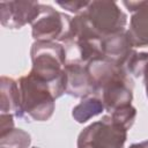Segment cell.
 Listing matches in <instances>:
<instances>
[{
    "label": "cell",
    "mask_w": 148,
    "mask_h": 148,
    "mask_svg": "<svg viewBox=\"0 0 148 148\" xmlns=\"http://www.w3.org/2000/svg\"><path fill=\"white\" fill-rule=\"evenodd\" d=\"M71 18L49 5H40V13L31 24V34L36 40L61 42L69 29Z\"/></svg>",
    "instance_id": "6"
},
{
    "label": "cell",
    "mask_w": 148,
    "mask_h": 148,
    "mask_svg": "<svg viewBox=\"0 0 148 148\" xmlns=\"http://www.w3.org/2000/svg\"><path fill=\"white\" fill-rule=\"evenodd\" d=\"M30 143V134L21 128H14L0 136V148H29Z\"/></svg>",
    "instance_id": "13"
},
{
    "label": "cell",
    "mask_w": 148,
    "mask_h": 148,
    "mask_svg": "<svg viewBox=\"0 0 148 148\" xmlns=\"http://www.w3.org/2000/svg\"><path fill=\"white\" fill-rule=\"evenodd\" d=\"M133 81L124 67L118 69L99 87L101 101L104 109L110 113L116 109L131 104L133 99Z\"/></svg>",
    "instance_id": "5"
},
{
    "label": "cell",
    "mask_w": 148,
    "mask_h": 148,
    "mask_svg": "<svg viewBox=\"0 0 148 148\" xmlns=\"http://www.w3.org/2000/svg\"><path fill=\"white\" fill-rule=\"evenodd\" d=\"M101 46L104 58L124 68L132 53L135 51L126 30L104 37L101 42Z\"/></svg>",
    "instance_id": "9"
},
{
    "label": "cell",
    "mask_w": 148,
    "mask_h": 148,
    "mask_svg": "<svg viewBox=\"0 0 148 148\" xmlns=\"http://www.w3.org/2000/svg\"><path fill=\"white\" fill-rule=\"evenodd\" d=\"M32 67L30 73L45 82L57 99L66 92V73L64 67L67 53L58 42L36 40L30 50Z\"/></svg>",
    "instance_id": "1"
},
{
    "label": "cell",
    "mask_w": 148,
    "mask_h": 148,
    "mask_svg": "<svg viewBox=\"0 0 148 148\" xmlns=\"http://www.w3.org/2000/svg\"><path fill=\"white\" fill-rule=\"evenodd\" d=\"M128 148H148V140H145V141H141V142L133 143V145H131Z\"/></svg>",
    "instance_id": "20"
},
{
    "label": "cell",
    "mask_w": 148,
    "mask_h": 148,
    "mask_svg": "<svg viewBox=\"0 0 148 148\" xmlns=\"http://www.w3.org/2000/svg\"><path fill=\"white\" fill-rule=\"evenodd\" d=\"M57 5H59L62 9L74 13V14H80L82 13L89 5V1H57Z\"/></svg>",
    "instance_id": "16"
},
{
    "label": "cell",
    "mask_w": 148,
    "mask_h": 148,
    "mask_svg": "<svg viewBox=\"0 0 148 148\" xmlns=\"http://www.w3.org/2000/svg\"><path fill=\"white\" fill-rule=\"evenodd\" d=\"M21 108V91L17 82L10 77L1 76L0 80V110L1 113H12L16 117Z\"/></svg>",
    "instance_id": "10"
},
{
    "label": "cell",
    "mask_w": 148,
    "mask_h": 148,
    "mask_svg": "<svg viewBox=\"0 0 148 148\" xmlns=\"http://www.w3.org/2000/svg\"><path fill=\"white\" fill-rule=\"evenodd\" d=\"M104 105L99 98L96 97H87L83 98L76 106L72 110V116L75 121L79 124H83L91 118L101 114L104 111Z\"/></svg>",
    "instance_id": "12"
},
{
    "label": "cell",
    "mask_w": 148,
    "mask_h": 148,
    "mask_svg": "<svg viewBox=\"0 0 148 148\" xmlns=\"http://www.w3.org/2000/svg\"><path fill=\"white\" fill-rule=\"evenodd\" d=\"M148 64V52H136L134 51L127 62L125 64V69L128 74L134 77L143 75V71Z\"/></svg>",
    "instance_id": "15"
},
{
    "label": "cell",
    "mask_w": 148,
    "mask_h": 148,
    "mask_svg": "<svg viewBox=\"0 0 148 148\" xmlns=\"http://www.w3.org/2000/svg\"><path fill=\"white\" fill-rule=\"evenodd\" d=\"M40 13V3L37 1H1L0 21L9 29H21L28 23H34Z\"/></svg>",
    "instance_id": "7"
},
{
    "label": "cell",
    "mask_w": 148,
    "mask_h": 148,
    "mask_svg": "<svg viewBox=\"0 0 148 148\" xmlns=\"http://www.w3.org/2000/svg\"><path fill=\"white\" fill-rule=\"evenodd\" d=\"M126 31L133 47L148 46V2L141 9L133 13L130 28Z\"/></svg>",
    "instance_id": "11"
},
{
    "label": "cell",
    "mask_w": 148,
    "mask_h": 148,
    "mask_svg": "<svg viewBox=\"0 0 148 148\" xmlns=\"http://www.w3.org/2000/svg\"><path fill=\"white\" fill-rule=\"evenodd\" d=\"M143 83H145V88H146V95H147V98H148V64L143 71Z\"/></svg>",
    "instance_id": "19"
},
{
    "label": "cell",
    "mask_w": 148,
    "mask_h": 148,
    "mask_svg": "<svg viewBox=\"0 0 148 148\" xmlns=\"http://www.w3.org/2000/svg\"><path fill=\"white\" fill-rule=\"evenodd\" d=\"M14 114L12 113H1L0 116V120H1V125H0V136L7 134L8 132L13 131L14 127Z\"/></svg>",
    "instance_id": "17"
},
{
    "label": "cell",
    "mask_w": 148,
    "mask_h": 148,
    "mask_svg": "<svg viewBox=\"0 0 148 148\" xmlns=\"http://www.w3.org/2000/svg\"><path fill=\"white\" fill-rule=\"evenodd\" d=\"M148 1H123L124 6L132 13L138 12L139 9H141L145 5H147Z\"/></svg>",
    "instance_id": "18"
},
{
    "label": "cell",
    "mask_w": 148,
    "mask_h": 148,
    "mask_svg": "<svg viewBox=\"0 0 148 148\" xmlns=\"http://www.w3.org/2000/svg\"><path fill=\"white\" fill-rule=\"evenodd\" d=\"M21 108L18 118H30L35 121L49 120L56 109V98L49 86L29 73L18 80Z\"/></svg>",
    "instance_id": "2"
},
{
    "label": "cell",
    "mask_w": 148,
    "mask_h": 148,
    "mask_svg": "<svg viewBox=\"0 0 148 148\" xmlns=\"http://www.w3.org/2000/svg\"><path fill=\"white\" fill-rule=\"evenodd\" d=\"M126 139L127 130L106 114L83 128L77 138V148H124Z\"/></svg>",
    "instance_id": "3"
},
{
    "label": "cell",
    "mask_w": 148,
    "mask_h": 148,
    "mask_svg": "<svg viewBox=\"0 0 148 148\" xmlns=\"http://www.w3.org/2000/svg\"><path fill=\"white\" fill-rule=\"evenodd\" d=\"M64 71L66 73L65 94L76 98H87L90 95L97 94V87L84 64L67 61Z\"/></svg>",
    "instance_id": "8"
},
{
    "label": "cell",
    "mask_w": 148,
    "mask_h": 148,
    "mask_svg": "<svg viewBox=\"0 0 148 148\" xmlns=\"http://www.w3.org/2000/svg\"><path fill=\"white\" fill-rule=\"evenodd\" d=\"M110 116L117 124L121 125L128 131L134 124V120L136 117V109L132 104H127L116 109L110 113Z\"/></svg>",
    "instance_id": "14"
},
{
    "label": "cell",
    "mask_w": 148,
    "mask_h": 148,
    "mask_svg": "<svg viewBox=\"0 0 148 148\" xmlns=\"http://www.w3.org/2000/svg\"><path fill=\"white\" fill-rule=\"evenodd\" d=\"M83 13L102 38L125 31L127 15L114 1H89Z\"/></svg>",
    "instance_id": "4"
},
{
    "label": "cell",
    "mask_w": 148,
    "mask_h": 148,
    "mask_svg": "<svg viewBox=\"0 0 148 148\" xmlns=\"http://www.w3.org/2000/svg\"><path fill=\"white\" fill-rule=\"evenodd\" d=\"M34 148H38V147H34Z\"/></svg>",
    "instance_id": "21"
}]
</instances>
